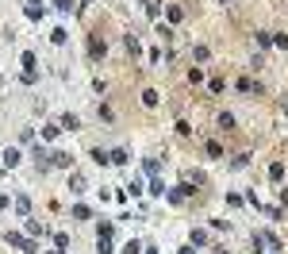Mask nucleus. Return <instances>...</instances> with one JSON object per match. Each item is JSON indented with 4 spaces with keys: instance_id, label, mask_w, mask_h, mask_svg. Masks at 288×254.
<instances>
[{
    "instance_id": "obj_30",
    "label": "nucleus",
    "mask_w": 288,
    "mask_h": 254,
    "mask_svg": "<svg viewBox=\"0 0 288 254\" xmlns=\"http://www.w3.org/2000/svg\"><path fill=\"white\" fill-rule=\"evenodd\" d=\"M158 12H161V4H154V0H146V16H150V19H158Z\"/></svg>"
},
{
    "instance_id": "obj_8",
    "label": "nucleus",
    "mask_w": 288,
    "mask_h": 254,
    "mask_svg": "<svg viewBox=\"0 0 288 254\" xmlns=\"http://www.w3.org/2000/svg\"><path fill=\"white\" fill-rule=\"evenodd\" d=\"M108 158H112V166H127V162H131L123 147H115V151H108Z\"/></svg>"
},
{
    "instance_id": "obj_31",
    "label": "nucleus",
    "mask_w": 288,
    "mask_h": 254,
    "mask_svg": "<svg viewBox=\"0 0 288 254\" xmlns=\"http://www.w3.org/2000/svg\"><path fill=\"white\" fill-rule=\"evenodd\" d=\"M181 19H185V12H181V8L173 4V8H169V23H181Z\"/></svg>"
},
{
    "instance_id": "obj_13",
    "label": "nucleus",
    "mask_w": 288,
    "mask_h": 254,
    "mask_svg": "<svg viewBox=\"0 0 288 254\" xmlns=\"http://www.w3.org/2000/svg\"><path fill=\"white\" fill-rule=\"evenodd\" d=\"M146 247L143 243H139V239H127V243H123V254H143Z\"/></svg>"
},
{
    "instance_id": "obj_2",
    "label": "nucleus",
    "mask_w": 288,
    "mask_h": 254,
    "mask_svg": "<svg viewBox=\"0 0 288 254\" xmlns=\"http://www.w3.org/2000/svg\"><path fill=\"white\" fill-rule=\"evenodd\" d=\"M235 89L246 93V97H261V93H265V89H261V81H250V77H239V81H235Z\"/></svg>"
},
{
    "instance_id": "obj_6",
    "label": "nucleus",
    "mask_w": 288,
    "mask_h": 254,
    "mask_svg": "<svg viewBox=\"0 0 288 254\" xmlns=\"http://www.w3.org/2000/svg\"><path fill=\"white\" fill-rule=\"evenodd\" d=\"M19 158H23V154L16 151V147H8V151H4V169H16V166H19Z\"/></svg>"
},
{
    "instance_id": "obj_33",
    "label": "nucleus",
    "mask_w": 288,
    "mask_h": 254,
    "mask_svg": "<svg viewBox=\"0 0 288 254\" xmlns=\"http://www.w3.org/2000/svg\"><path fill=\"white\" fill-rule=\"evenodd\" d=\"M73 220H89V208L85 204H73Z\"/></svg>"
},
{
    "instance_id": "obj_4",
    "label": "nucleus",
    "mask_w": 288,
    "mask_h": 254,
    "mask_svg": "<svg viewBox=\"0 0 288 254\" xmlns=\"http://www.w3.org/2000/svg\"><path fill=\"white\" fill-rule=\"evenodd\" d=\"M50 166H58V169H73V154L54 151V154H50Z\"/></svg>"
},
{
    "instance_id": "obj_29",
    "label": "nucleus",
    "mask_w": 288,
    "mask_h": 254,
    "mask_svg": "<svg viewBox=\"0 0 288 254\" xmlns=\"http://www.w3.org/2000/svg\"><path fill=\"white\" fill-rule=\"evenodd\" d=\"M96 254H112V239H96Z\"/></svg>"
},
{
    "instance_id": "obj_26",
    "label": "nucleus",
    "mask_w": 288,
    "mask_h": 254,
    "mask_svg": "<svg viewBox=\"0 0 288 254\" xmlns=\"http://www.w3.org/2000/svg\"><path fill=\"white\" fill-rule=\"evenodd\" d=\"M23 66H27V69H31V73H39V69H35V66H39V62H35V54H31V51H23Z\"/></svg>"
},
{
    "instance_id": "obj_39",
    "label": "nucleus",
    "mask_w": 288,
    "mask_h": 254,
    "mask_svg": "<svg viewBox=\"0 0 288 254\" xmlns=\"http://www.w3.org/2000/svg\"><path fill=\"white\" fill-rule=\"evenodd\" d=\"M219 254H227V251H219Z\"/></svg>"
},
{
    "instance_id": "obj_15",
    "label": "nucleus",
    "mask_w": 288,
    "mask_h": 254,
    "mask_svg": "<svg viewBox=\"0 0 288 254\" xmlns=\"http://www.w3.org/2000/svg\"><path fill=\"white\" fill-rule=\"evenodd\" d=\"M246 166H250V154H235L231 158V169H246Z\"/></svg>"
},
{
    "instance_id": "obj_25",
    "label": "nucleus",
    "mask_w": 288,
    "mask_h": 254,
    "mask_svg": "<svg viewBox=\"0 0 288 254\" xmlns=\"http://www.w3.org/2000/svg\"><path fill=\"white\" fill-rule=\"evenodd\" d=\"M54 247L65 254V251H69V235H54Z\"/></svg>"
},
{
    "instance_id": "obj_27",
    "label": "nucleus",
    "mask_w": 288,
    "mask_h": 254,
    "mask_svg": "<svg viewBox=\"0 0 288 254\" xmlns=\"http://www.w3.org/2000/svg\"><path fill=\"white\" fill-rule=\"evenodd\" d=\"M189 81H192V85H200V81H204V69H200V66H192V69H189Z\"/></svg>"
},
{
    "instance_id": "obj_16",
    "label": "nucleus",
    "mask_w": 288,
    "mask_h": 254,
    "mask_svg": "<svg viewBox=\"0 0 288 254\" xmlns=\"http://www.w3.org/2000/svg\"><path fill=\"white\" fill-rule=\"evenodd\" d=\"M16 212H19V216H27V212H31V201H27V197H23V193H19V197H16Z\"/></svg>"
},
{
    "instance_id": "obj_22",
    "label": "nucleus",
    "mask_w": 288,
    "mask_h": 254,
    "mask_svg": "<svg viewBox=\"0 0 288 254\" xmlns=\"http://www.w3.org/2000/svg\"><path fill=\"white\" fill-rule=\"evenodd\" d=\"M143 104H146V108H158V93H154V89H146V93H143Z\"/></svg>"
},
{
    "instance_id": "obj_18",
    "label": "nucleus",
    "mask_w": 288,
    "mask_h": 254,
    "mask_svg": "<svg viewBox=\"0 0 288 254\" xmlns=\"http://www.w3.org/2000/svg\"><path fill=\"white\" fill-rule=\"evenodd\" d=\"M269 177L281 181V177H285V162H273V166H269Z\"/></svg>"
},
{
    "instance_id": "obj_38",
    "label": "nucleus",
    "mask_w": 288,
    "mask_h": 254,
    "mask_svg": "<svg viewBox=\"0 0 288 254\" xmlns=\"http://www.w3.org/2000/svg\"><path fill=\"white\" fill-rule=\"evenodd\" d=\"M285 108H288V97H285Z\"/></svg>"
},
{
    "instance_id": "obj_28",
    "label": "nucleus",
    "mask_w": 288,
    "mask_h": 254,
    "mask_svg": "<svg viewBox=\"0 0 288 254\" xmlns=\"http://www.w3.org/2000/svg\"><path fill=\"white\" fill-rule=\"evenodd\" d=\"M58 131H62V123H47V127H43V139H54Z\"/></svg>"
},
{
    "instance_id": "obj_9",
    "label": "nucleus",
    "mask_w": 288,
    "mask_h": 254,
    "mask_svg": "<svg viewBox=\"0 0 288 254\" xmlns=\"http://www.w3.org/2000/svg\"><path fill=\"white\" fill-rule=\"evenodd\" d=\"M215 123H219V131H235V116H231V112H219Z\"/></svg>"
},
{
    "instance_id": "obj_36",
    "label": "nucleus",
    "mask_w": 288,
    "mask_h": 254,
    "mask_svg": "<svg viewBox=\"0 0 288 254\" xmlns=\"http://www.w3.org/2000/svg\"><path fill=\"white\" fill-rule=\"evenodd\" d=\"M181 254H196V247H192V243H189V247H185V251H181Z\"/></svg>"
},
{
    "instance_id": "obj_17",
    "label": "nucleus",
    "mask_w": 288,
    "mask_h": 254,
    "mask_svg": "<svg viewBox=\"0 0 288 254\" xmlns=\"http://www.w3.org/2000/svg\"><path fill=\"white\" fill-rule=\"evenodd\" d=\"M50 39H54V47H65V39H69V31H65V27H58V31L50 35Z\"/></svg>"
},
{
    "instance_id": "obj_5",
    "label": "nucleus",
    "mask_w": 288,
    "mask_h": 254,
    "mask_svg": "<svg viewBox=\"0 0 288 254\" xmlns=\"http://www.w3.org/2000/svg\"><path fill=\"white\" fill-rule=\"evenodd\" d=\"M58 123H62V131H81V119H77L73 112H65V116L58 119Z\"/></svg>"
},
{
    "instance_id": "obj_11",
    "label": "nucleus",
    "mask_w": 288,
    "mask_h": 254,
    "mask_svg": "<svg viewBox=\"0 0 288 254\" xmlns=\"http://www.w3.org/2000/svg\"><path fill=\"white\" fill-rule=\"evenodd\" d=\"M189 243H192V247H208V231H200V227H192Z\"/></svg>"
},
{
    "instance_id": "obj_37",
    "label": "nucleus",
    "mask_w": 288,
    "mask_h": 254,
    "mask_svg": "<svg viewBox=\"0 0 288 254\" xmlns=\"http://www.w3.org/2000/svg\"><path fill=\"white\" fill-rule=\"evenodd\" d=\"M146 254H158V251H154V247H146Z\"/></svg>"
},
{
    "instance_id": "obj_35",
    "label": "nucleus",
    "mask_w": 288,
    "mask_h": 254,
    "mask_svg": "<svg viewBox=\"0 0 288 254\" xmlns=\"http://www.w3.org/2000/svg\"><path fill=\"white\" fill-rule=\"evenodd\" d=\"M281 201H285V204H288V185H285V189H281Z\"/></svg>"
},
{
    "instance_id": "obj_32",
    "label": "nucleus",
    "mask_w": 288,
    "mask_h": 254,
    "mask_svg": "<svg viewBox=\"0 0 288 254\" xmlns=\"http://www.w3.org/2000/svg\"><path fill=\"white\" fill-rule=\"evenodd\" d=\"M158 35H161V43H173V27H165V23H161V27H158Z\"/></svg>"
},
{
    "instance_id": "obj_23",
    "label": "nucleus",
    "mask_w": 288,
    "mask_h": 254,
    "mask_svg": "<svg viewBox=\"0 0 288 254\" xmlns=\"http://www.w3.org/2000/svg\"><path fill=\"white\" fill-rule=\"evenodd\" d=\"M257 47H261V51L273 47V35H269V31H257Z\"/></svg>"
},
{
    "instance_id": "obj_3",
    "label": "nucleus",
    "mask_w": 288,
    "mask_h": 254,
    "mask_svg": "<svg viewBox=\"0 0 288 254\" xmlns=\"http://www.w3.org/2000/svg\"><path fill=\"white\" fill-rule=\"evenodd\" d=\"M104 54H108V43H104L100 35H89V58H93V62H100Z\"/></svg>"
},
{
    "instance_id": "obj_20",
    "label": "nucleus",
    "mask_w": 288,
    "mask_h": 254,
    "mask_svg": "<svg viewBox=\"0 0 288 254\" xmlns=\"http://www.w3.org/2000/svg\"><path fill=\"white\" fill-rule=\"evenodd\" d=\"M143 169L150 173V177H158V169H161V166H158V158H146V162H143Z\"/></svg>"
},
{
    "instance_id": "obj_24",
    "label": "nucleus",
    "mask_w": 288,
    "mask_h": 254,
    "mask_svg": "<svg viewBox=\"0 0 288 254\" xmlns=\"http://www.w3.org/2000/svg\"><path fill=\"white\" fill-rule=\"evenodd\" d=\"M54 8H58L62 16H69V12H73V0H54Z\"/></svg>"
},
{
    "instance_id": "obj_14",
    "label": "nucleus",
    "mask_w": 288,
    "mask_h": 254,
    "mask_svg": "<svg viewBox=\"0 0 288 254\" xmlns=\"http://www.w3.org/2000/svg\"><path fill=\"white\" fill-rule=\"evenodd\" d=\"M93 162H96V166H112V158H108V151H100V147H93Z\"/></svg>"
},
{
    "instance_id": "obj_12",
    "label": "nucleus",
    "mask_w": 288,
    "mask_h": 254,
    "mask_svg": "<svg viewBox=\"0 0 288 254\" xmlns=\"http://www.w3.org/2000/svg\"><path fill=\"white\" fill-rule=\"evenodd\" d=\"M146 193H150V197H165V181H161V177H154V181H150V189H146Z\"/></svg>"
},
{
    "instance_id": "obj_40",
    "label": "nucleus",
    "mask_w": 288,
    "mask_h": 254,
    "mask_svg": "<svg viewBox=\"0 0 288 254\" xmlns=\"http://www.w3.org/2000/svg\"><path fill=\"white\" fill-rule=\"evenodd\" d=\"M223 4H227V0H223Z\"/></svg>"
},
{
    "instance_id": "obj_34",
    "label": "nucleus",
    "mask_w": 288,
    "mask_h": 254,
    "mask_svg": "<svg viewBox=\"0 0 288 254\" xmlns=\"http://www.w3.org/2000/svg\"><path fill=\"white\" fill-rule=\"evenodd\" d=\"M208 54H211L208 47H196V51H192V58H196V62H208Z\"/></svg>"
},
{
    "instance_id": "obj_21",
    "label": "nucleus",
    "mask_w": 288,
    "mask_h": 254,
    "mask_svg": "<svg viewBox=\"0 0 288 254\" xmlns=\"http://www.w3.org/2000/svg\"><path fill=\"white\" fill-rule=\"evenodd\" d=\"M123 43H127V51L135 54V58H139V54H143V47H139V39H135V35H127V39H123Z\"/></svg>"
},
{
    "instance_id": "obj_7",
    "label": "nucleus",
    "mask_w": 288,
    "mask_h": 254,
    "mask_svg": "<svg viewBox=\"0 0 288 254\" xmlns=\"http://www.w3.org/2000/svg\"><path fill=\"white\" fill-rule=\"evenodd\" d=\"M204 154H208L211 162H219V158H223V147H219L215 139H208V143H204Z\"/></svg>"
},
{
    "instance_id": "obj_19",
    "label": "nucleus",
    "mask_w": 288,
    "mask_h": 254,
    "mask_svg": "<svg viewBox=\"0 0 288 254\" xmlns=\"http://www.w3.org/2000/svg\"><path fill=\"white\" fill-rule=\"evenodd\" d=\"M69 189H73V193H85V177L73 173V177H69Z\"/></svg>"
},
{
    "instance_id": "obj_10",
    "label": "nucleus",
    "mask_w": 288,
    "mask_h": 254,
    "mask_svg": "<svg viewBox=\"0 0 288 254\" xmlns=\"http://www.w3.org/2000/svg\"><path fill=\"white\" fill-rule=\"evenodd\" d=\"M27 235H31V239H43V235H47V227H43L39 220H27Z\"/></svg>"
},
{
    "instance_id": "obj_1",
    "label": "nucleus",
    "mask_w": 288,
    "mask_h": 254,
    "mask_svg": "<svg viewBox=\"0 0 288 254\" xmlns=\"http://www.w3.org/2000/svg\"><path fill=\"white\" fill-rule=\"evenodd\" d=\"M4 239H8V247H19V251H23V254H39V247H35V239H31V235L23 239L19 231H8Z\"/></svg>"
}]
</instances>
